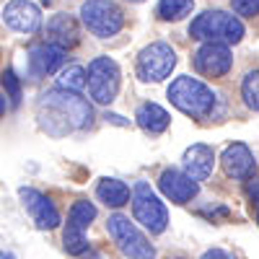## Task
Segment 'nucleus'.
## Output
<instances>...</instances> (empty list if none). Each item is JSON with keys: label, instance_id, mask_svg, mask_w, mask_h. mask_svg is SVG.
I'll use <instances>...</instances> for the list:
<instances>
[{"label": "nucleus", "instance_id": "412c9836", "mask_svg": "<svg viewBox=\"0 0 259 259\" xmlns=\"http://www.w3.org/2000/svg\"><path fill=\"white\" fill-rule=\"evenodd\" d=\"M192 11V0H161L158 3V16L163 21H179L189 16Z\"/></svg>", "mask_w": 259, "mask_h": 259}, {"label": "nucleus", "instance_id": "6ab92c4d", "mask_svg": "<svg viewBox=\"0 0 259 259\" xmlns=\"http://www.w3.org/2000/svg\"><path fill=\"white\" fill-rule=\"evenodd\" d=\"M62 244H65V251L73 254V256L89 251V241H85V236H83V228L75 226V223H70V221H68V226H65Z\"/></svg>", "mask_w": 259, "mask_h": 259}, {"label": "nucleus", "instance_id": "39448f33", "mask_svg": "<svg viewBox=\"0 0 259 259\" xmlns=\"http://www.w3.org/2000/svg\"><path fill=\"white\" fill-rule=\"evenodd\" d=\"M106 231H109L112 241L117 244V249L130 256V259H153L156 249L148 244V239L140 233V228L127 218V215H112L106 221Z\"/></svg>", "mask_w": 259, "mask_h": 259}, {"label": "nucleus", "instance_id": "7c9ffc66", "mask_svg": "<svg viewBox=\"0 0 259 259\" xmlns=\"http://www.w3.org/2000/svg\"><path fill=\"white\" fill-rule=\"evenodd\" d=\"M89 259H99V256H96V254H91V256H89Z\"/></svg>", "mask_w": 259, "mask_h": 259}, {"label": "nucleus", "instance_id": "423d86ee", "mask_svg": "<svg viewBox=\"0 0 259 259\" xmlns=\"http://www.w3.org/2000/svg\"><path fill=\"white\" fill-rule=\"evenodd\" d=\"M133 212H135V221L150 233H163L168 226L166 205L145 182H138L133 189Z\"/></svg>", "mask_w": 259, "mask_h": 259}, {"label": "nucleus", "instance_id": "b1692460", "mask_svg": "<svg viewBox=\"0 0 259 259\" xmlns=\"http://www.w3.org/2000/svg\"><path fill=\"white\" fill-rule=\"evenodd\" d=\"M231 8L239 16L254 18V16H259V0H231Z\"/></svg>", "mask_w": 259, "mask_h": 259}, {"label": "nucleus", "instance_id": "c756f323", "mask_svg": "<svg viewBox=\"0 0 259 259\" xmlns=\"http://www.w3.org/2000/svg\"><path fill=\"white\" fill-rule=\"evenodd\" d=\"M130 3H145V0H130Z\"/></svg>", "mask_w": 259, "mask_h": 259}, {"label": "nucleus", "instance_id": "4468645a", "mask_svg": "<svg viewBox=\"0 0 259 259\" xmlns=\"http://www.w3.org/2000/svg\"><path fill=\"white\" fill-rule=\"evenodd\" d=\"M65 62V47L52 45V41H45L29 52V68L34 75H52L55 70L62 68Z\"/></svg>", "mask_w": 259, "mask_h": 259}, {"label": "nucleus", "instance_id": "4be33fe9", "mask_svg": "<svg viewBox=\"0 0 259 259\" xmlns=\"http://www.w3.org/2000/svg\"><path fill=\"white\" fill-rule=\"evenodd\" d=\"M94 218H96V207H94L89 200H78V202L70 207V215H68V221L75 223V226H80L83 231L91 226Z\"/></svg>", "mask_w": 259, "mask_h": 259}, {"label": "nucleus", "instance_id": "1a4fd4ad", "mask_svg": "<svg viewBox=\"0 0 259 259\" xmlns=\"http://www.w3.org/2000/svg\"><path fill=\"white\" fill-rule=\"evenodd\" d=\"M233 57L226 41H205V45L194 52V70L205 78H221L231 70Z\"/></svg>", "mask_w": 259, "mask_h": 259}, {"label": "nucleus", "instance_id": "a878e982", "mask_svg": "<svg viewBox=\"0 0 259 259\" xmlns=\"http://www.w3.org/2000/svg\"><path fill=\"white\" fill-rule=\"evenodd\" d=\"M200 259H236V256H231V254L223 251V249H207Z\"/></svg>", "mask_w": 259, "mask_h": 259}, {"label": "nucleus", "instance_id": "f3484780", "mask_svg": "<svg viewBox=\"0 0 259 259\" xmlns=\"http://www.w3.org/2000/svg\"><path fill=\"white\" fill-rule=\"evenodd\" d=\"M135 122H138V127L143 130V133H148V135H161L163 130L168 127L171 117H168V112L163 109V106L148 101V104H140V106H138Z\"/></svg>", "mask_w": 259, "mask_h": 259}, {"label": "nucleus", "instance_id": "5701e85b", "mask_svg": "<svg viewBox=\"0 0 259 259\" xmlns=\"http://www.w3.org/2000/svg\"><path fill=\"white\" fill-rule=\"evenodd\" d=\"M241 96H244V104L249 109L259 112V70L246 73V78L241 83Z\"/></svg>", "mask_w": 259, "mask_h": 259}, {"label": "nucleus", "instance_id": "c85d7f7f", "mask_svg": "<svg viewBox=\"0 0 259 259\" xmlns=\"http://www.w3.org/2000/svg\"><path fill=\"white\" fill-rule=\"evenodd\" d=\"M3 259H16V256L13 254H3Z\"/></svg>", "mask_w": 259, "mask_h": 259}, {"label": "nucleus", "instance_id": "6e6552de", "mask_svg": "<svg viewBox=\"0 0 259 259\" xmlns=\"http://www.w3.org/2000/svg\"><path fill=\"white\" fill-rule=\"evenodd\" d=\"M89 91L99 104H112L119 91V65L112 57H96L89 65Z\"/></svg>", "mask_w": 259, "mask_h": 259}, {"label": "nucleus", "instance_id": "20e7f679", "mask_svg": "<svg viewBox=\"0 0 259 259\" xmlns=\"http://www.w3.org/2000/svg\"><path fill=\"white\" fill-rule=\"evenodd\" d=\"M80 21L94 36L109 39L122 31L124 26V13L112 0H89L80 8Z\"/></svg>", "mask_w": 259, "mask_h": 259}, {"label": "nucleus", "instance_id": "f03ea898", "mask_svg": "<svg viewBox=\"0 0 259 259\" xmlns=\"http://www.w3.org/2000/svg\"><path fill=\"white\" fill-rule=\"evenodd\" d=\"M168 101L174 104L182 114L194 117V119H205L215 109L212 89H207L202 80L189 78V75H182L168 85Z\"/></svg>", "mask_w": 259, "mask_h": 259}, {"label": "nucleus", "instance_id": "473e14b6", "mask_svg": "<svg viewBox=\"0 0 259 259\" xmlns=\"http://www.w3.org/2000/svg\"><path fill=\"white\" fill-rule=\"evenodd\" d=\"M174 259H182V256H174Z\"/></svg>", "mask_w": 259, "mask_h": 259}, {"label": "nucleus", "instance_id": "7ed1b4c3", "mask_svg": "<svg viewBox=\"0 0 259 259\" xmlns=\"http://www.w3.org/2000/svg\"><path fill=\"white\" fill-rule=\"evenodd\" d=\"M189 36L197 41H226L239 45L244 39V24L226 11H205L192 21Z\"/></svg>", "mask_w": 259, "mask_h": 259}, {"label": "nucleus", "instance_id": "f8f14e48", "mask_svg": "<svg viewBox=\"0 0 259 259\" xmlns=\"http://www.w3.org/2000/svg\"><path fill=\"white\" fill-rule=\"evenodd\" d=\"M158 187L161 192L166 194V197L171 202H177V205H187L194 194H197V182H194L187 171H177V168H166L161 179H158Z\"/></svg>", "mask_w": 259, "mask_h": 259}, {"label": "nucleus", "instance_id": "f257e3e1", "mask_svg": "<svg viewBox=\"0 0 259 259\" xmlns=\"http://www.w3.org/2000/svg\"><path fill=\"white\" fill-rule=\"evenodd\" d=\"M36 114H39L41 130H47L55 138L68 135L70 130H85L94 122V109L89 106V101L80 99L78 91H70V89L47 91L39 101Z\"/></svg>", "mask_w": 259, "mask_h": 259}, {"label": "nucleus", "instance_id": "9b49d317", "mask_svg": "<svg viewBox=\"0 0 259 259\" xmlns=\"http://www.w3.org/2000/svg\"><path fill=\"white\" fill-rule=\"evenodd\" d=\"M3 21L13 31L34 34L41 26V11L31 3V0H11V3L3 8Z\"/></svg>", "mask_w": 259, "mask_h": 259}, {"label": "nucleus", "instance_id": "a211bd4d", "mask_svg": "<svg viewBox=\"0 0 259 259\" xmlns=\"http://www.w3.org/2000/svg\"><path fill=\"white\" fill-rule=\"evenodd\" d=\"M96 194H99V200L106 205V207H122L130 202V189L124 182L119 179H101L99 187H96Z\"/></svg>", "mask_w": 259, "mask_h": 259}, {"label": "nucleus", "instance_id": "2f4dec72", "mask_svg": "<svg viewBox=\"0 0 259 259\" xmlns=\"http://www.w3.org/2000/svg\"><path fill=\"white\" fill-rule=\"evenodd\" d=\"M256 223H259V212H256Z\"/></svg>", "mask_w": 259, "mask_h": 259}, {"label": "nucleus", "instance_id": "9d476101", "mask_svg": "<svg viewBox=\"0 0 259 259\" xmlns=\"http://www.w3.org/2000/svg\"><path fill=\"white\" fill-rule=\"evenodd\" d=\"M18 197H21V202H24V207L29 210V215H31V221L36 223V228L52 231V228L60 226V212H57V207H55L41 192L24 187V189L18 192Z\"/></svg>", "mask_w": 259, "mask_h": 259}, {"label": "nucleus", "instance_id": "ddd939ff", "mask_svg": "<svg viewBox=\"0 0 259 259\" xmlns=\"http://www.w3.org/2000/svg\"><path fill=\"white\" fill-rule=\"evenodd\" d=\"M223 171L231 177V179H249L251 171H254V153L244 145V143H233L223 150Z\"/></svg>", "mask_w": 259, "mask_h": 259}, {"label": "nucleus", "instance_id": "393cba45", "mask_svg": "<svg viewBox=\"0 0 259 259\" xmlns=\"http://www.w3.org/2000/svg\"><path fill=\"white\" fill-rule=\"evenodd\" d=\"M3 89L8 91V96H11V101H13V106H16L18 99H21V85H18V78H16L13 70H6V73H3Z\"/></svg>", "mask_w": 259, "mask_h": 259}, {"label": "nucleus", "instance_id": "aec40b11", "mask_svg": "<svg viewBox=\"0 0 259 259\" xmlns=\"http://www.w3.org/2000/svg\"><path fill=\"white\" fill-rule=\"evenodd\" d=\"M60 89H70V91H83L85 83H89V75H85V70L80 68V65H70V68H65L57 78Z\"/></svg>", "mask_w": 259, "mask_h": 259}, {"label": "nucleus", "instance_id": "0eeeda50", "mask_svg": "<svg viewBox=\"0 0 259 259\" xmlns=\"http://www.w3.org/2000/svg\"><path fill=\"white\" fill-rule=\"evenodd\" d=\"M177 65V52L166 41H153L138 55V78L145 83H158L171 75Z\"/></svg>", "mask_w": 259, "mask_h": 259}, {"label": "nucleus", "instance_id": "2eb2a0df", "mask_svg": "<svg viewBox=\"0 0 259 259\" xmlns=\"http://www.w3.org/2000/svg\"><path fill=\"white\" fill-rule=\"evenodd\" d=\"M182 166H184V171H187L194 182H205V179L212 174V166H215L212 148H207V145H202V143L187 148L184 156H182Z\"/></svg>", "mask_w": 259, "mask_h": 259}, {"label": "nucleus", "instance_id": "cd10ccee", "mask_svg": "<svg viewBox=\"0 0 259 259\" xmlns=\"http://www.w3.org/2000/svg\"><path fill=\"white\" fill-rule=\"evenodd\" d=\"M106 119H112V122H117V124H127L122 117H117V114H106Z\"/></svg>", "mask_w": 259, "mask_h": 259}, {"label": "nucleus", "instance_id": "bb28decb", "mask_svg": "<svg viewBox=\"0 0 259 259\" xmlns=\"http://www.w3.org/2000/svg\"><path fill=\"white\" fill-rule=\"evenodd\" d=\"M246 192H249V197L254 200V202H259V182H249V187H246Z\"/></svg>", "mask_w": 259, "mask_h": 259}, {"label": "nucleus", "instance_id": "dca6fc26", "mask_svg": "<svg viewBox=\"0 0 259 259\" xmlns=\"http://www.w3.org/2000/svg\"><path fill=\"white\" fill-rule=\"evenodd\" d=\"M47 34V41H52V45H60V47H75L78 45V24L75 18L68 16V13H60V16H52L50 24L45 29Z\"/></svg>", "mask_w": 259, "mask_h": 259}]
</instances>
